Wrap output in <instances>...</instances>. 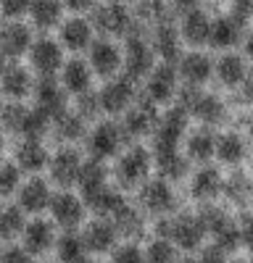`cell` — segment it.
<instances>
[{
  "label": "cell",
  "mask_w": 253,
  "mask_h": 263,
  "mask_svg": "<svg viewBox=\"0 0 253 263\" xmlns=\"http://www.w3.org/2000/svg\"><path fill=\"white\" fill-rule=\"evenodd\" d=\"M48 116L40 111H29L27 114V119H24V124H21V135H24L27 140H40L42 135H45V129H48Z\"/></svg>",
  "instance_id": "39"
},
{
  "label": "cell",
  "mask_w": 253,
  "mask_h": 263,
  "mask_svg": "<svg viewBox=\"0 0 253 263\" xmlns=\"http://www.w3.org/2000/svg\"><path fill=\"white\" fill-rule=\"evenodd\" d=\"M19 190V168L6 163L0 166V197H8Z\"/></svg>",
  "instance_id": "45"
},
{
  "label": "cell",
  "mask_w": 253,
  "mask_h": 263,
  "mask_svg": "<svg viewBox=\"0 0 253 263\" xmlns=\"http://www.w3.org/2000/svg\"><path fill=\"white\" fill-rule=\"evenodd\" d=\"M37 108L48 119H56L66 111V98L58 90V84L53 82V77H42L37 84Z\"/></svg>",
  "instance_id": "6"
},
{
  "label": "cell",
  "mask_w": 253,
  "mask_h": 263,
  "mask_svg": "<svg viewBox=\"0 0 253 263\" xmlns=\"http://www.w3.org/2000/svg\"><path fill=\"white\" fill-rule=\"evenodd\" d=\"M253 13V0H235V16L238 18H248Z\"/></svg>",
  "instance_id": "53"
},
{
  "label": "cell",
  "mask_w": 253,
  "mask_h": 263,
  "mask_svg": "<svg viewBox=\"0 0 253 263\" xmlns=\"http://www.w3.org/2000/svg\"><path fill=\"white\" fill-rule=\"evenodd\" d=\"M50 205V190L42 179H29L24 187H21L19 195V208L29 211V213H40Z\"/></svg>",
  "instance_id": "9"
},
{
  "label": "cell",
  "mask_w": 253,
  "mask_h": 263,
  "mask_svg": "<svg viewBox=\"0 0 253 263\" xmlns=\"http://www.w3.org/2000/svg\"><path fill=\"white\" fill-rule=\"evenodd\" d=\"M98 111H100V98L93 95L90 90L82 92V95H79V116L87 119V116H95Z\"/></svg>",
  "instance_id": "48"
},
{
  "label": "cell",
  "mask_w": 253,
  "mask_h": 263,
  "mask_svg": "<svg viewBox=\"0 0 253 263\" xmlns=\"http://www.w3.org/2000/svg\"><path fill=\"white\" fill-rule=\"evenodd\" d=\"M87 200V205L95 211V213H100V216H114L121 205H124V200H121V195H116L114 190H98L95 195H90V197H84Z\"/></svg>",
  "instance_id": "30"
},
{
  "label": "cell",
  "mask_w": 253,
  "mask_h": 263,
  "mask_svg": "<svg viewBox=\"0 0 253 263\" xmlns=\"http://www.w3.org/2000/svg\"><path fill=\"white\" fill-rule=\"evenodd\" d=\"M185 124H187V111H185V108H174V111H169L166 119L161 121L158 132H156V150H172V147H177L182 132H185Z\"/></svg>",
  "instance_id": "4"
},
{
  "label": "cell",
  "mask_w": 253,
  "mask_h": 263,
  "mask_svg": "<svg viewBox=\"0 0 253 263\" xmlns=\"http://www.w3.org/2000/svg\"><path fill=\"white\" fill-rule=\"evenodd\" d=\"M82 239L74 237V234H66V237H61V242H58V258L63 263H79L82 260Z\"/></svg>",
  "instance_id": "41"
},
{
  "label": "cell",
  "mask_w": 253,
  "mask_h": 263,
  "mask_svg": "<svg viewBox=\"0 0 253 263\" xmlns=\"http://www.w3.org/2000/svg\"><path fill=\"white\" fill-rule=\"evenodd\" d=\"M187 153H190V158H195V161H206V158H211V156L216 153V142L211 140V135L201 132V135L190 137V142H187Z\"/></svg>",
  "instance_id": "38"
},
{
  "label": "cell",
  "mask_w": 253,
  "mask_h": 263,
  "mask_svg": "<svg viewBox=\"0 0 253 263\" xmlns=\"http://www.w3.org/2000/svg\"><path fill=\"white\" fill-rule=\"evenodd\" d=\"M142 203L148 211H153V213H164L172 208V190L166 187V182H151L145 190H142Z\"/></svg>",
  "instance_id": "25"
},
{
  "label": "cell",
  "mask_w": 253,
  "mask_h": 263,
  "mask_svg": "<svg viewBox=\"0 0 253 263\" xmlns=\"http://www.w3.org/2000/svg\"><path fill=\"white\" fill-rule=\"evenodd\" d=\"M174 69L172 66H161L151 74V82H148V95H151L153 103H161V100H169V95L174 92Z\"/></svg>",
  "instance_id": "19"
},
{
  "label": "cell",
  "mask_w": 253,
  "mask_h": 263,
  "mask_svg": "<svg viewBox=\"0 0 253 263\" xmlns=\"http://www.w3.org/2000/svg\"><path fill=\"white\" fill-rule=\"evenodd\" d=\"M114 227H116V232H124V234H137L140 229H142V221H140V216L130 208V205H121L116 213H114Z\"/></svg>",
  "instance_id": "40"
},
{
  "label": "cell",
  "mask_w": 253,
  "mask_h": 263,
  "mask_svg": "<svg viewBox=\"0 0 253 263\" xmlns=\"http://www.w3.org/2000/svg\"><path fill=\"white\" fill-rule=\"evenodd\" d=\"M56 129H58V137L77 140L82 132H84V124H82V116L79 114H66V111H63L61 116H56Z\"/></svg>",
  "instance_id": "36"
},
{
  "label": "cell",
  "mask_w": 253,
  "mask_h": 263,
  "mask_svg": "<svg viewBox=\"0 0 253 263\" xmlns=\"http://www.w3.org/2000/svg\"><path fill=\"white\" fill-rule=\"evenodd\" d=\"M93 24L105 34H121L130 27V13H127V8L121 3H105L95 11Z\"/></svg>",
  "instance_id": "5"
},
{
  "label": "cell",
  "mask_w": 253,
  "mask_h": 263,
  "mask_svg": "<svg viewBox=\"0 0 253 263\" xmlns=\"http://www.w3.org/2000/svg\"><path fill=\"white\" fill-rule=\"evenodd\" d=\"M248 98H250V100H253V77H250V79H248Z\"/></svg>",
  "instance_id": "59"
},
{
  "label": "cell",
  "mask_w": 253,
  "mask_h": 263,
  "mask_svg": "<svg viewBox=\"0 0 253 263\" xmlns=\"http://www.w3.org/2000/svg\"><path fill=\"white\" fill-rule=\"evenodd\" d=\"M206 234L203 224H201V218H193V216H179L174 218L172 224H169V232L166 237H172L174 242L185 250H193L201 245V237Z\"/></svg>",
  "instance_id": "2"
},
{
  "label": "cell",
  "mask_w": 253,
  "mask_h": 263,
  "mask_svg": "<svg viewBox=\"0 0 253 263\" xmlns=\"http://www.w3.org/2000/svg\"><path fill=\"white\" fill-rule=\"evenodd\" d=\"M29 55H32V66L40 71V77H53L63 63V53L53 40L34 42V45L29 48Z\"/></svg>",
  "instance_id": "3"
},
{
  "label": "cell",
  "mask_w": 253,
  "mask_h": 263,
  "mask_svg": "<svg viewBox=\"0 0 253 263\" xmlns=\"http://www.w3.org/2000/svg\"><path fill=\"white\" fill-rule=\"evenodd\" d=\"M201 263H227L224 250H222L219 245H214V248H206V250H203V255H201Z\"/></svg>",
  "instance_id": "51"
},
{
  "label": "cell",
  "mask_w": 253,
  "mask_h": 263,
  "mask_svg": "<svg viewBox=\"0 0 253 263\" xmlns=\"http://www.w3.org/2000/svg\"><path fill=\"white\" fill-rule=\"evenodd\" d=\"M79 263H95V260H79Z\"/></svg>",
  "instance_id": "61"
},
{
  "label": "cell",
  "mask_w": 253,
  "mask_h": 263,
  "mask_svg": "<svg viewBox=\"0 0 253 263\" xmlns=\"http://www.w3.org/2000/svg\"><path fill=\"white\" fill-rule=\"evenodd\" d=\"M3 147H6V140H3V135H0V156H3Z\"/></svg>",
  "instance_id": "60"
},
{
  "label": "cell",
  "mask_w": 253,
  "mask_h": 263,
  "mask_svg": "<svg viewBox=\"0 0 253 263\" xmlns=\"http://www.w3.org/2000/svg\"><path fill=\"white\" fill-rule=\"evenodd\" d=\"M53 227L48 221H32L24 227V250L29 255H40L53 245Z\"/></svg>",
  "instance_id": "13"
},
{
  "label": "cell",
  "mask_w": 253,
  "mask_h": 263,
  "mask_svg": "<svg viewBox=\"0 0 253 263\" xmlns=\"http://www.w3.org/2000/svg\"><path fill=\"white\" fill-rule=\"evenodd\" d=\"M158 168H161L164 177L177 179V177H182V174H185L187 161L177 153V147H172V150H158Z\"/></svg>",
  "instance_id": "34"
},
{
  "label": "cell",
  "mask_w": 253,
  "mask_h": 263,
  "mask_svg": "<svg viewBox=\"0 0 253 263\" xmlns=\"http://www.w3.org/2000/svg\"><path fill=\"white\" fill-rule=\"evenodd\" d=\"M216 156L227 163H238L243 158V140L238 135H224L216 142Z\"/></svg>",
  "instance_id": "37"
},
{
  "label": "cell",
  "mask_w": 253,
  "mask_h": 263,
  "mask_svg": "<svg viewBox=\"0 0 253 263\" xmlns=\"http://www.w3.org/2000/svg\"><path fill=\"white\" fill-rule=\"evenodd\" d=\"M3 71H6V55L0 53V77H3Z\"/></svg>",
  "instance_id": "58"
},
{
  "label": "cell",
  "mask_w": 253,
  "mask_h": 263,
  "mask_svg": "<svg viewBox=\"0 0 253 263\" xmlns=\"http://www.w3.org/2000/svg\"><path fill=\"white\" fill-rule=\"evenodd\" d=\"M153 121H156L153 105H151V103H140L135 111L127 114V119H124V132H127V135H132V137L145 135V132L153 126Z\"/></svg>",
  "instance_id": "22"
},
{
  "label": "cell",
  "mask_w": 253,
  "mask_h": 263,
  "mask_svg": "<svg viewBox=\"0 0 253 263\" xmlns=\"http://www.w3.org/2000/svg\"><path fill=\"white\" fill-rule=\"evenodd\" d=\"M79 168H82V163H79V156H77V153H74V150H61L58 156L53 158V163H50L53 182H58L61 187L74 184L77 177H79Z\"/></svg>",
  "instance_id": "12"
},
{
  "label": "cell",
  "mask_w": 253,
  "mask_h": 263,
  "mask_svg": "<svg viewBox=\"0 0 253 263\" xmlns=\"http://www.w3.org/2000/svg\"><path fill=\"white\" fill-rule=\"evenodd\" d=\"M156 48L166 58V63L177 61V55H179V40H177V32H174L172 24H161L158 27V32H156Z\"/></svg>",
  "instance_id": "31"
},
{
  "label": "cell",
  "mask_w": 253,
  "mask_h": 263,
  "mask_svg": "<svg viewBox=\"0 0 253 263\" xmlns=\"http://www.w3.org/2000/svg\"><path fill=\"white\" fill-rule=\"evenodd\" d=\"M27 114H29V108L19 105V103H11V105L3 108V124H6L11 132H21V124H24Z\"/></svg>",
  "instance_id": "44"
},
{
  "label": "cell",
  "mask_w": 253,
  "mask_h": 263,
  "mask_svg": "<svg viewBox=\"0 0 253 263\" xmlns=\"http://www.w3.org/2000/svg\"><path fill=\"white\" fill-rule=\"evenodd\" d=\"M182 263H195V260H182Z\"/></svg>",
  "instance_id": "62"
},
{
  "label": "cell",
  "mask_w": 253,
  "mask_h": 263,
  "mask_svg": "<svg viewBox=\"0 0 253 263\" xmlns=\"http://www.w3.org/2000/svg\"><path fill=\"white\" fill-rule=\"evenodd\" d=\"M148 263H174V248L166 242V239H156V242L148 248L145 255Z\"/></svg>",
  "instance_id": "43"
},
{
  "label": "cell",
  "mask_w": 253,
  "mask_h": 263,
  "mask_svg": "<svg viewBox=\"0 0 253 263\" xmlns=\"http://www.w3.org/2000/svg\"><path fill=\"white\" fill-rule=\"evenodd\" d=\"M142 253L135 248V245H124L114 253V263H142Z\"/></svg>",
  "instance_id": "49"
},
{
  "label": "cell",
  "mask_w": 253,
  "mask_h": 263,
  "mask_svg": "<svg viewBox=\"0 0 253 263\" xmlns=\"http://www.w3.org/2000/svg\"><path fill=\"white\" fill-rule=\"evenodd\" d=\"M164 6H166V0H142V3H140L142 13H148V16H161Z\"/></svg>",
  "instance_id": "52"
},
{
  "label": "cell",
  "mask_w": 253,
  "mask_h": 263,
  "mask_svg": "<svg viewBox=\"0 0 253 263\" xmlns=\"http://www.w3.org/2000/svg\"><path fill=\"white\" fill-rule=\"evenodd\" d=\"M61 40H63V45H66L69 50H84L90 45V24L82 21V18L66 21L63 29H61Z\"/></svg>",
  "instance_id": "23"
},
{
  "label": "cell",
  "mask_w": 253,
  "mask_h": 263,
  "mask_svg": "<svg viewBox=\"0 0 253 263\" xmlns=\"http://www.w3.org/2000/svg\"><path fill=\"white\" fill-rule=\"evenodd\" d=\"M29 13L37 29H50L61 21V3L58 0H32Z\"/></svg>",
  "instance_id": "21"
},
{
  "label": "cell",
  "mask_w": 253,
  "mask_h": 263,
  "mask_svg": "<svg viewBox=\"0 0 253 263\" xmlns=\"http://www.w3.org/2000/svg\"><path fill=\"white\" fill-rule=\"evenodd\" d=\"M50 211H53L56 224H61L63 229H74L82 221V203L74 195L61 192V195L50 197Z\"/></svg>",
  "instance_id": "8"
},
{
  "label": "cell",
  "mask_w": 253,
  "mask_h": 263,
  "mask_svg": "<svg viewBox=\"0 0 253 263\" xmlns=\"http://www.w3.org/2000/svg\"><path fill=\"white\" fill-rule=\"evenodd\" d=\"M177 8H193L195 6V0H174Z\"/></svg>",
  "instance_id": "56"
},
{
  "label": "cell",
  "mask_w": 253,
  "mask_h": 263,
  "mask_svg": "<svg viewBox=\"0 0 253 263\" xmlns=\"http://www.w3.org/2000/svg\"><path fill=\"white\" fill-rule=\"evenodd\" d=\"M148 69H151V50L142 37H132L127 42V77H130V82H135L142 74H148Z\"/></svg>",
  "instance_id": "10"
},
{
  "label": "cell",
  "mask_w": 253,
  "mask_h": 263,
  "mask_svg": "<svg viewBox=\"0 0 253 263\" xmlns=\"http://www.w3.org/2000/svg\"><path fill=\"white\" fill-rule=\"evenodd\" d=\"M98 98H100V108H103V111L119 114L121 108H127V103L132 100V82H130V79L111 82Z\"/></svg>",
  "instance_id": "15"
},
{
  "label": "cell",
  "mask_w": 253,
  "mask_h": 263,
  "mask_svg": "<svg viewBox=\"0 0 253 263\" xmlns=\"http://www.w3.org/2000/svg\"><path fill=\"white\" fill-rule=\"evenodd\" d=\"M198 218H201L203 229H206V232H211L214 237H216L222 229H227V227L232 224V221H229V216H224V213H222V211H216V208H208V211H203Z\"/></svg>",
  "instance_id": "42"
},
{
  "label": "cell",
  "mask_w": 253,
  "mask_h": 263,
  "mask_svg": "<svg viewBox=\"0 0 253 263\" xmlns=\"http://www.w3.org/2000/svg\"><path fill=\"white\" fill-rule=\"evenodd\" d=\"M77 182H79V187H82V195L90 197V195H95L98 190L105 187V168H103L98 161H87V163L79 168Z\"/></svg>",
  "instance_id": "26"
},
{
  "label": "cell",
  "mask_w": 253,
  "mask_h": 263,
  "mask_svg": "<svg viewBox=\"0 0 253 263\" xmlns=\"http://www.w3.org/2000/svg\"><path fill=\"white\" fill-rule=\"evenodd\" d=\"M222 190V177L216 168H203L195 174V182H193V192L195 197H214Z\"/></svg>",
  "instance_id": "33"
},
{
  "label": "cell",
  "mask_w": 253,
  "mask_h": 263,
  "mask_svg": "<svg viewBox=\"0 0 253 263\" xmlns=\"http://www.w3.org/2000/svg\"><path fill=\"white\" fill-rule=\"evenodd\" d=\"M216 71H219V79L224 84H238L245 77V63L238 55H224L219 61V66H216Z\"/></svg>",
  "instance_id": "35"
},
{
  "label": "cell",
  "mask_w": 253,
  "mask_h": 263,
  "mask_svg": "<svg viewBox=\"0 0 253 263\" xmlns=\"http://www.w3.org/2000/svg\"><path fill=\"white\" fill-rule=\"evenodd\" d=\"M16 161H19V166L24 171H40L42 166L48 163V153H45V147H42L40 140H27L24 145L19 147Z\"/></svg>",
  "instance_id": "24"
},
{
  "label": "cell",
  "mask_w": 253,
  "mask_h": 263,
  "mask_svg": "<svg viewBox=\"0 0 253 263\" xmlns=\"http://www.w3.org/2000/svg\"><path fill=\"white\" fill-rule=\"evenodd\" d=\"M0 263H32L29 253L27 250H21V248H11L6 250L3 255H0Z\"/></svg>",
  "instance_id": "50"
},
{
  "label": "cell",
  "mask_w": 253,
  "mask_h": 263,
  "mask_svg": "<svg viewBox=\"0 0 253 263\" xmlns=\"http://www.w3.org/2000/svg\"><path fill=\"white\" fill-rule=\"evenodd\" d=\"M63 3H66V8H71V11H87V8H93L95 0H63Z\"/></svg>",
  "instance_id": "55"
},
{
  "label": "cell",
  "mask_w": 253,
  "mask_h": 263,
  "mask_svg": "<svg viewBox=\"0 0 253 263\" xmlns=\"http://www.w3.org/2000/svg\"><path fill=\"white\" fill-rule=\"evenodd\" d=\"M240 242H243V239H240V229H238L235 224H229L227 229H222V232L216 234V245H219L222 250H235Z\"/></svg>",
  "instance_id": "46"
},
{
  "label": "cell",
  "mask_w": 253,
  "mask_h": 263,
  "mask_svg": "<svg viewBox=\"0 0 253 263\" xmlns=\"http://www.w3.org/2000/svg\"><path fill=\"white\" fill-rule=\"evenodd\" d=\"M29 6H32V0H0V11L8 18H19V16L29 13Z\"/></svg>",
  "instance_id": "47"
},
{
  "label": "cell",
  "mask_w": 253,
  "mask_h": 263,
  "mask_svg": "<svg viewBox=\"0 0 253 263\" xmlns=\"http://www.w3.org/2000/svg\"><path fill=\"white\" fill-rule=\"evenodd\" d=\"M148 153L142 150V147H135L132 153H127V156L121 158V163H119V179H121V184H135V182H140L145 174H148Z\"/></svg>",
  "instance_id": "14"
},
{
  "label": "cell",
  "mask_w": 253,
  "mask_h": 263,
  "mask_svg": "<svg viewBox=\"0 0 253 263\" xmlns=\"http://www.w3.org/2000/svg\"><path fill=\"white\" fill-rule=\"evenodd\" d=\"M179 108H185V111L195 114L198 119L214 124L222 119V103L214 98V95H201L198 90H193V87H187V90H182L179 95Z\"/></svg>",
  "instance_id": "1"
},
{
  "label": "cell",
  "mask_w": 253,
  "mask_h": 263,
  "mask_svg": "<svg viewBox=\"0 0 253 263\" xmlns=\"http://www.w3.org/2000/svg\"><path fill=\"white\" fill-rule=\"evenodd\" d=\"M250 135H253V124H250Z\"/></svg>",
  "instance_id": "63"
},
{
  "label": "cell",
  "mask_w": 253,
  "mask_h": 263,
  "mask_svg": "<svg viewBox=\"0 0 253 263\" xmlns=\"http://www.w3.org/2000/svg\"><path fill=\"white\" fill-rule=\"evenodd\" d=\"M21 232H24V211L21 208L0 211V239H16Z\"/></svg>",
  "instance_id": "32"
},
{
  "label": "cell",
  "mask_w": 253,
  "mask_h": 263,
  "mask_svg": "<svg viewBox=\"0 0 253 263\" xmlns=\"http://www.w3.org/2000/svg\"><path fill=\"white\" fill-rule=\"evenodd\" d=\"M182 77L190 84H201L211 77V61L201 53H190L182 58Z\"/></svg>",
  "instance_id": "28"
},
{
  "label": "cell",
  "mask_w": 253,
  "mask_h": 263,
  "mask_svg": "<svg viewBox=\"0 0 253 263\" xmlns=\"http://www.w3.org/2000/svg\"><path fill=\"white\" fill-rule=\"evenodd\" d=\"M29 48H32V32H29V27L19 24V21L3 27V32H0V53H3V55L19 58L21 53H27Z\"/></svg>",
  "instance_id": "7"
},
{
  "label": "cell",
  "mask_w": 253,
  "mask_h": 263,
  "mask_svg": "<svg viewBox=\"0 0 253 263\" xmlns=\"http://www.w3.org/2000/svg\"><path fill=\"white\" fill-rule=\"evenodd\" d=\"M3 92L11 98H27L32 92V77L21 66H8L3 71Z\"/></svg>",
  "instance_id": "20"
},
{
  "label": "cell",
  "mask_w": 253,
  "mask_h": 263,
  "mask_svg": "<svg viewBox=\"0 0 253 263\" xmlns=\"http://www.w3.org/2000/svg\"><path fill=\"white\" fill-rule=\"evenodd\" d=\"M185 37L190 42H195V45H203V42H208L211 37V21L206 18L203 11H190L185 16V27H182Z\"/></svg>",
  "instance_id": "27"
},
{
  "label": "cell",
  "mask_w": 253,
  "mask_h": 263,
  "mask_svg": "<svg viewBox=\"0 0 253 263\" xmlns=\"http://www.w3.org/2000/svg\"><path fill=\"white\" fill-rule=\"evenodd\" d=\"M116 242V227L111 221H93L82 234V245L93 253H105Z\"/></svg>",
  "instance_id": "11"
},
{
  "label": "cell",
  "mask_w": 253,
  "mask_h": 263,
  "mask_svg": "<svg viewBox=\"0 0 253 263\" xmlns=\"http://www.w3.org/2000/svg\"><path fill=\"white\" fill-rule=\"evenodd\" d=\"M243 34V18L238 16H224L219 21H214L211 24V42H214L216 48H229V45H235V42L240 40Z\"/></svg>",
  "instance_id": "16"
},
{
  "label": "cell",
  "mask_w": 253,
  "mask_h": 263,
  "mask_svg": "<svg viewBox=\"0 0 253 263\" xmlns=\"http://www.w3.org/2000/svg\"><path fill=\"white\" fill-rule=\"evenodd\" d=\"M90 61H93V69H95L98 74H103V77L116 74L119 63H121L119 50L111 45V42H95L93 50H90Z\"/></svg>",
  "instance_id": "18"
},
{
  "label": "cell",
  "mask_w": 253,
  "mask_h": 263,
  "mask_svg": "<svg viewBox=\"0 0 253 263\" xmlns=\"http://www.w3.org/2000/svg\"><path fill=\"white\" fill-rule=\"evenodd\" d=\"M63 84L71 92H87L90 90V69L82 61H71L66 69H63Z\"/></svg>",
  "instance_id": "29"
},
{
  "label": "cell",
  "mask_w": 253,
  "mask_h": 263,
  "mask_svg": "<svg viewBox=\"0 0 253 263\" xmlns=\"http://www.w3.org/2000/svg\"><path fill=\"white\" fill-rule=\"evenodd\" d=\"M119 142H121V135L114 124H100L95 132H93V156L95 158H109L119 150Z\"/></svg>",
  "instance_id": "17"
},
{
  "label": "cell",
  "mask_w": 253,
  "mask_h": 263,
  "mask_svg": "<svg viewBox=\"0 0 253 263\" xmlns=\"http://www.w3.org/2000/svg\"><path fill=\"white\" fill-rule=\"evenodd\" d=\"M240 239L253 248V218H245V224L240 227Z\"/></svg>",
  "instance_id": "54"
},
{
  "label": "cell",
  "mask_w": 253,
  "mask_h": 263,
  "mask_svg": "<svg viewBox=\"0 0 253 263\" xmlns=\"http://www.w3.org/2000/svg\"><path fill=\"white\" fill-rule=\"evenodd\" d=\"M245 50H248V55H250V58H253V34H250V37H248V48H245Z\"/></svg>",
  "instance_id": "57"
}]
</instances>
